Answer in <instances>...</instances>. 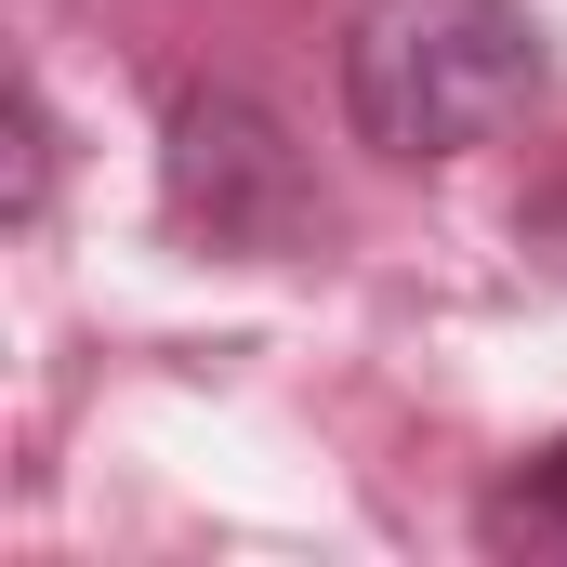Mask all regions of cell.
<instances>
[{"mask_svg":"<svg viewBox=\"0 0 567 567\" xmlns=\"http://www.w3.org/2000/svg\"><path fill=\"white\" fill-rule=\"evenodd\" d=\"M475 542H488V555H567V435L475 502Z\"/></svg>","mask_w":567,"mask_h":567,"instance_id":"3","label":"cell"},{"mask_svg":"<svg viewBox=\"0 0 567 567\" xmlns=\"http://www.w3.org/2000/svg\"><path fill=\"white\" fill-rule=\"evenodd\" d=\"M158 198H172L185 238H212V251H238V265H290V251H317V225H330L303 145H290L251 93H185V106H172V133H158Z\"/></svg>","mask_w":567,"mask_h":567,"instance_id":"2","label":"cell"},{"mask_svg":"<svg viewBox=\"0 0 567 567\" xmlns=\"http://www.w3.org/2000/svg\"><path fill=\"white\" fill-rule=\"evenodd\" d=\"M542 93V27L515 0H357L343 27V120L370 158H475Z\"/></svg>","mask_w":567,"mask_h":567,"instance_id":"1","label":"cell"},{"mask_svg":"<svg viewBox=\"0 0 567 567\" xmlns=\"http://www.w3.org/2000/svg\"><path fill=\"white\" fill-rule=\"evenodd\" d=\"M528 238H542V251H567V185H555V198H528Z\"/></svg>","mask_w":567,"mask_h":567,"instance_id":"5","label":"cell"},{"mask_svg":"<svg viewBox=\"0 0 567 567\" xmlns=\"http://www.w3.org/2000/svg\"><path fill=\"white\" fill-rule=\"evenodd\" d=\"M40 185H53V120H40V93L13 80V225L40 212Z\"/></svg>","mask_w":567,"mask_h":567,"instance_id":"4","label":"cell"}]
</instances>
